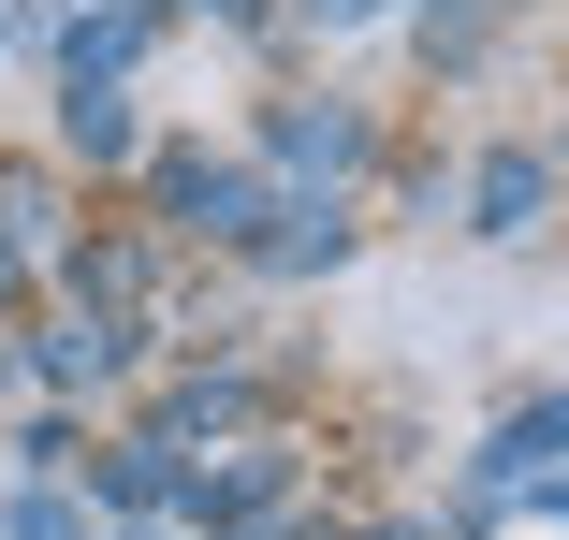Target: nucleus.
Here are the masks:
<instances>
[{"label":"nucleus","instance_id":"obj_1","mask_svg":"<svg viewBox=\"0 0 569 540\" xmlns=\"http://www.w3.org/2000/svg\"><path fill=\"white\" fill-rule=\"evenodd\" d=\"M161 204H176L190 234H219V249L263 234V176H234V161H161Z\"/></svg>","mask_w":569,"mask_h":540},{"label":"nucleus","instance_id":"obj_2","mask_svg":"<svg viewBox=\"0 0 569 540\" xmlns=\"http://www.w3.org/2000/svg\"><path fill=\"white\" fill-rule=\"evenodd\" d=\"M278 161H292V176H366V118H336V102H278Z\"/></svg>","mask_w":569,"mask_h":540},{"label":"nucleus","instance_id":"obj_3","mask_svg":"<svg viewBox=\"0 0 569 540\" xmlns=\"http://www.w3.org/2000/svg\"><path fill=\"white\" fill-rule=\"evenodd\" d=\"M118 366H132V337H118V321H102V307L44 321V380H118Z\"/></svg>","mask_w":569,"mask_h":540},{"label":"nucleus","instance_id":"obj_4","mask_svg":"<svg viewBox=\"0 0 569 540\" xmlns=\"http://www.w3.org/2000/svg\"><path fill=\"white\" fill-rule=\"evenodd\" d=\"M540 190H555V161H540V147H497V161H482V234H526Z\"/></svg>","mask_w":569,"mask_h":540},{"label":"nucleus","instance_id":"obj_5","mask_svg":"<svg viewBox=\"0 0 569 540\" xmlns=\"http://www.w3.org/2000/svg\"><path fill=\"white\" fill-rule=\"evenodd\" d=\"M102 497H118V511H176V497H190V482H176V439H118Z\"/></svg>","mask_w":569,"mask_h":540},{"label":"nucleus","instance_id":"obj_6","mask_svg":"<svg viewBox=\"0 0 569 540\" xmlns=\"http://www.w3.org/2000/svg\"><path fill=\"white\" fill-rule=\"evenodd\" d=\"M59 147H73V161H132V118H118V88H59Z\"/></svg>","mask_w":569,"mask_h":540},{"label":"nucleus","instance_id":"obj_7","mask_svg":"<svg viewBox=\"0 0 569 540\" xmlns=\"http://www.w3.org/2000/svg\"><path fill=\"white\" fill-rule=\"evenodd\" d=\"M132 59H147V16H88L73 30V88H118Z\"/></svg>","mask_w":569,"mask_h":540},{"label":"nucleus","instance_id":"obj_8","mask_svg":"<svg viewBox=\"0 0 569 540\" xmlns=\"http://www.w3.org/2000/svg\"><path fill=\"white\" fill-rule=\"evenodd\" d=\"M278 220H292V234L263 249L278 278H307V263H336V249H351V220H336V204H278Z\"/></svg>","mask_w":569,"mask_h":540},{"label":"nucleus","instance_id":"obj_9","mask_svg":"<svg viewBox=\"0 0 569 540\" xmlns=\"http://www.w3.org/2000/svg\"><path fill=\"white\" fill-rule=\"evenodd\" d=\"M59 234V190L44 176H0V249H44Z\"/></svg>","mask_w":569,"mask_h":540},{"label":"nucleus","instance_id":"obj_10","mask_svg":"<svg viewBox=\"0 0 569 540\" xmlns=\"http://www.w3.org/2000/svg\"><path fill=\"white\" fill-rule=\"evenodd\" d=\"M0 540H88V526H73V497H44V482H30L16 511H0Z\"/></svg>","mask_w":569,"mask_h":540},{"label":"nucleus","instance_id":"obj_11","mask_svg":"<svg viewBox=\"0 0 569 540\" xmlns=\"http://www.w3.org/2000/svg\"><path fill=\"white\" fill-rule=\"evenodd\" d=\"M380 16V0H307V30H366Z\"/></svg>","mask_w":569,"mask_h":540},{"label":"nucleus","instance_id":"obj_12","mask_svg":"<svg viewBox=\"0 0 569 540\" xmlns=\"http://www.w3.org/2000/svg\"><path fill=\"white\" fill-rule=\"evenodd\" d=\"M88 16H147V0H88Z\"/></svg>","mask_w":569,"mask_h":540},{"label":"nucleus","instance_id":"obj_13","mask_svg":"<svg viewBox=\"0 0 569 540\" xmlns=\"http://www.w3.org/2000/svg\"><path fill=\"white\" fill-rule=\"evenodd\" d=\"M204 16H249V0H204Z\"/></svg>","mask_w":569,"mask_h":540},{"label":"nucleus","instance_id":"obj_14","mask_svg":"<svg viewBox=\"0 0 569 540\" xmlns=\"http://www.w3.org/2000/svg\"><path fill=\"white\" fill-rule=\"evenodd\" d=\"M0 292H16V249H0Z\"/></svg>","mask_w":569,"mask_h":540}]
</instances>
